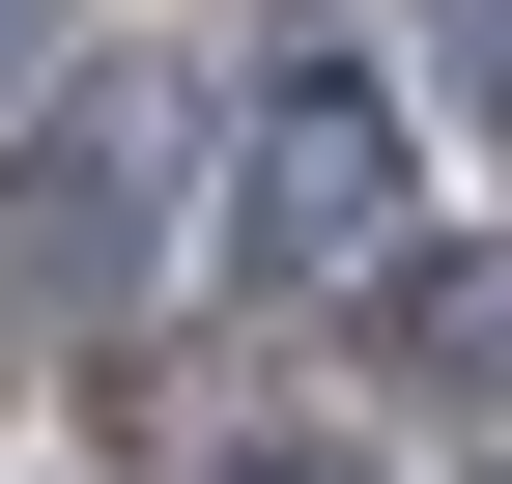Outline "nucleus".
Instances as JSON below:
<instances>
[{
  "mask_svg": "<svg viewBox=\"0 0 512 484\" xmlns=\"http://www.w3.org/2000/svg\"><path fill=\"white\" fill-rule=\"evenodd\" d=\"M399 200H427V114L370 57H256V114H228V285H370Z\"/></svg>",
  "mask_w": 512,
  "mask_h": 484,
  "instance_id": "nucleus-1",
  "label": "nucleus"
},
{
  "mask_svg": "<svg viewBox=\"0 0 512 484\" xmlns=\"http://www.w3.org/2000/svg\"><path fill=\"white\" fill-rule=\"evenodd\" d=\"M143 228H171V143H143V86L29 114V143H0V342H114Z\"/></svg>",
  "mask_w": 512,
  "mask_h": 484,
  "instance_id": "nucleus-2",
  "label": "nucleus"
},
{
  "mask_svg": "<svg viewBox=\"0 0 512 484\" xmlns=\"http://www.w3.org/2000/svg\"><path fill=\"white\" fill-rule=\"evenodd\" d=\"M399 371H427V399H512V257H427V285H399Z\"/></svg>",
  "mask_w": 512,
  "mask_h": 484,
  "instance_id": "nucleus-3",
  "label": "nucleus"
},
{
  "mask_svg": "<svg viewBox=\"0 0 512 484\" xmlns=\"http://www.w3.org/2000/svg\"><path fill=\"white\" fill-rule=\"evenodd\" d=\"M427 114H484V143H512V0H427Z\"/></svg>",
  "mask_w": 512,
  "mask_h": 484,
  "instance_id": "nucleus-4",
  "label": "nucleus"
},
{
  "mask_svg": "<svg viewBox=\"0 0 512 484\" xmlns=\"http://www.w3.org/2000/svg\"><path fill=\"white\" fill-rule=\"evenodd\" d=\"M200 484H342V456H313V428H228V456H200Z\"/></svg>",
  "mask_w": 512,
  "mask_h": 484,
  "instance_id": "nucleus-5",
  "label": "nucleus"
},
{
  "mask_svg": "<svg viewBox=\"0 0 512 484\" xmlns=\"http://www.w3.org/2000/svg\"><path fill=\"white\" fill-rule=\"evenodd\" d=\"M29 29H57V0H0V86H29Z\"/></svg>",
  "mask_w": 512,
  "mask_h": 484,
  "instance_id": "nucleus-6",
  "label": "nucleus"
},
{
  "mask_svg": "<svg viewBox=\"0 0 512 484\" xmlns=\"http://www.w3.org/2000/svg\"><path fill=\"white\" fill-rule=\"evenodd\" d=\"M484 484H512V456H484Z\"/></svg>",
  "mask_w": 512,
  "mask_h": 484,
  "instance_id": "nucleus-7",
  "label": "nucleus"
}]
</instances>
